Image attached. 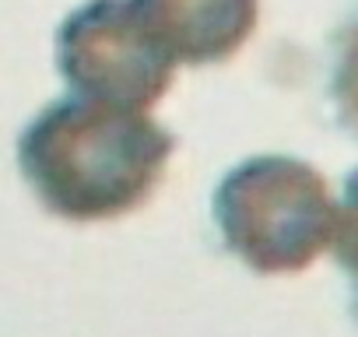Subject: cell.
Listing matches in <instances>:
<instances>
[{"label": "cell", "mask_w": 358, "mask_h": 337, "mask_svg": "<svg viewBox=\"0 0 358 337\" xmlns=\"http://www.w3.org/2000/svg\"><path fill=\"white\" fill-rule=\"evenodd\" d=\"M176 137L144 109L74 95L46 106L18 141V165L39 204L67 222L137 211L162 183Z\"/></svg>", "instance_id": "1"}, {"label": "cell", "mask_w": 358, "mask_h": 337, "mask_svg": "<svg viewBox=\"0 0 358 337\" xmlns=\"http://www.w3.org/2000/svg\"><path fill=\"white\" fill-rule=\"evenodd\" d=\"M215 222L225 246L257 274H295L330 246L337 204L309 162L257 155L218 183Z\"/></svg>", "instance_id": "2"}, {"label": "cell", "mask_w": 358, "mask_h": 337, "mask_svg": "<svg viewBox=\"0 0 358 337\" xmlns=\"http://www.w3.org/2000/svg\"><path fill=\"white\" fill-rule=\"evenodd\" d=\"M57 64L78 95L130 109L155 106L176 74L134 0H88L71 11L57 32Z\"/></svg>", "instance_id": "3"}, {"label": "cell", "mask_w": 358, "mask_h": 337, "mask_svg": "<svg viewBox=\"0 0 358 337\" xmlns=\"http://www.w3.org/2000/svg\"><path fill=\"white\" fill-rule=\"evenodd\" d=\"M134 8L176 64L236 57L260 18V0H134Z\"/></svg>", "instance_id": "4"}, {"label": "cell", "mask_w": 358, "mask_h": 337, "mask_svg": "<svg viewBox=\"0 0 358 337\" xmlns=\"http://www.w3.org/2000/svg\"><path fill=\"white\" fill-rule=\"evenodd\" d=\"M330 92H334V102H337L341 120L351 130H358V11L348 18V25L337 36Z\"/></svg>", "instance_id": "5"}, {"label": "cell", "mask_w": 358, "mask_h": 337, "mask_svg": "<svg viewBox=\"0 0 358 337\" xmlns=\"http://www.w3.org/2000/svg\"><path fill=\"white\" fill-rule=\"evenodd\" d=\"M355 320H358V288H355Z\"/></svg>", "instance_id": "6"}]
</instances>
